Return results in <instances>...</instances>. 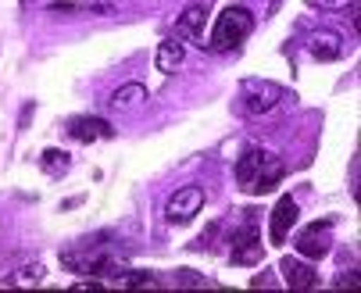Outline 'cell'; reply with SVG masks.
Instances as JSON below:
<instances>
[{"label": "cell", "instance_id": "6da1fadb", "mask_svg": "<svg viewBox=\"0 0 361 293\" xmlns=\"http://www.w3.org/2000/svg\"><path fill=\"white\" fill-rule=\"evenodd\" d=\"M283 158L265 151V146H247L236 161V186L243 193H254V197H262V193H272L283 179Z\"/></svg>", "mask_w": 361, "mask_h": 293}, {"label": "cell", "instance_id": "7a4b0ae2", "mask_svg": "<svg viewBox=\"0 0 361 293\" xmlns=\"http://www.w3.org/2000/svg\"><path fill=\"white\" fill-rule=\"evenodd\" d=\"M250 32H254V15H250L247 8L233 4V8H226V11L215 18V29H212V39H208V51L229 54V51H236V46H240Z\"/></svg>", "mask_w": 361, "mask_h": 293}, {"label": "cell", "instance_id": "3957f363", "mask_svg": "<svg viewBox=\"0 0 361 293\" xmlns=\"http://www.w3.org/2000/svg\"><path fill=\"white\" fill-rule=\"evenodd\" d=\"M286 101V89L279 82H269V79H247L243 82V93H240V111L247 118H257V115H269L276 104Z\"/></svg>", "mask_w": 361, "mask_h": 293}, {"label": "cell", "instance_id": "277c9868", "mask_svg": "<svg viewBox=\"0 0 361 293\" xmlns=\"http://www.w3.org/2000/svg\"><path fill=\"white\" fill-rule=\"evenodd\" d=\"M293 247L304 261H322L333 247V218H322V222H312L307 229H300Z\"/></svg>", "mask_w": 361, "mask_h": 293}, {"label": "cell", "instance_id": "5b68a950", "mask_svg": "<svg viewBox=\"0 0 361 293\" xmlns=\"http://www.w3.org/2000/svg\"><path fill=\"white\" fill-rule=\"evenodd\" d=\"M200 208H204V189L200 186H183V189H176L172 197H169L165 218L172 225H186V222H193L200 215Z\"/></svg>", "mask_w": 361, "mask_h": 293}, {"label": "cell", "instance_id": "8992f818", "mask_svg": "<svg viewBox=\"0 0 361 293\" xmlns=\"http://www.w3.org/2000/svg\"><path fill=\"white\" fill-rule=\"evenodd\" d=\"M262 254H265V247H262V232H257L250 222L233 236V247H229V261L233 265H243V268H250V265H257L262 261Z\"/></svg>", "mask_w": 361, "mask_h": 293}, {"label": "cell", "instance_id": "52a82bcc", "mask_svg": "<svg viewBox=\"0 0 361 293\" xmlns=\"http://www.w3.org/2000/svg\"><path fill=\"white\" fill-rule=\"evenodd\" d=\"M297 218H300L297 201L290 197V193H286V197H279L276 208H272V218H269V239H272V247H283L286 236H290V229L297 225Z\"/></svg>", "mask_w": 361, "mask_h": 293}, {"label": "cell", "instance_id": "ba28073f", "mask_svg": "<svg viewBox=\"0 0 361 293\" xmlns=\"http://www.w3.org/2000/svg\"><path fill=\"white\" fill-rule=\"evenodd\" d=\"M65 129H68V136H72V139H79V143H97V139H108V136H115L111 122L97 118V115H79V118H68V122H65Z\"/></svg>", "mask_w": 361, "mask_h": 293}, {"label": "cell", "instance_id": "9c48e42d", "mask_svg": "<svg viewBox=\"0 0 361 293\" xmlns=\"http://www.w3.org/2000/svg\"><path fill=\"white\" fill-rule=\"evenodd\" d=\"M279 272H283V279H286L290 289L307 293V289L319 286V272H315L312 265H304L300 258H283V261H279Z\"/></svg>", "mask_w": 361, "mask_h": 293}, {"label": "cell", "instance_id": "30bf717a", "mask_svg": "<svg viewBox=\"0 0 361 293\" xmlns=\"http://www.w3.org/2000/svg\"><path fill=\"white\" fill-rule=\"evenodd\" d=\"M307 54H312L315 61H336V58L343 54V39H340V32H333V29H319V32H312V39H307Z\"/></svg>", "mask_w": 361, "mask_h": 293}, {"label": "cell", "instance_id": "8fae6325", "mask_svg": "<svg viewBox=\"0 0 361 293\" xmlns=\"http://www.w3.org/2000/svg\"><path fill=\"white\" fill-rule=\"evenodd\" d=\"M204 22H208V8L193 4L183 11V18L176 22V39H204Z\"/></svg>", "mask_w": 361, "mask_h": 293}, {"label": "cell", "instance_id": "7c38bea8", "mask_svg": "<svg viewBox=\"0 0 361 293\" xmlns=\"http://www.w3.org/2000/svg\"><path fill=\"white\" fill-rule=\"evenodd\" d=\"M186 61V46H183V39H165L161 46H158V54H154V65H158V72H176L179 65Z\"/></svg>", "mask_w": 361, "mask_h": 293}, {"label": "cell", "instance_id": "4fadbf2b", "mask_svg": "<svg viewBox=\"0 0 361 293\" xmlns=\"http://www.w3.org/2000/svg\"><path fill=\"white\" fill-rule=\"evenodd\" d=\"M140 104H147V89H143L140 82H126V86H118V89L111 93V108H115V111H133V108H140Z\"/></svg>", "mask_w": 361, "mask_h": 293}, {"label": "cell", "instance_id": "5bb4252c", "mask_svg": "<svg viewBox=\"0 0 361 293\" xmlns=\"http://www.w3.org/2000/svg\"><path fill=\"white\" fill-rule=\"evenodd\" d=\"M111 286H122V289H143V286H158L154 272H115L111 275Z\"/></svg>", "mask_w": 361, "mask_h": 293}, {"label": "cell", "instance_id": "9a60e30c", "mask_svg": "<svg viewBox=\"0 0 361 293\" xmlns=\"http://www.w3.org/2000/svg\"><path fill=\"white\" fill-rule=\"evenodd\" d=\"M39 161H43V172H47V175H65L68 165H72L68 151H54V146H50V151H43Z\"/></svg>", "mask_w": 361, "mask_h": 293}, {"label": "cell", "instance_id": "2e32d148", "mask_svg": "<svg viewBox=\"0 0 361 293\" xmlns=\"http://www.w3.org/2000/svg\"><path fill=\"white\" fill-rule=\"evenodd\" d=\"M50 11H58V15H104L111 8L108 4H72V0H58V4H50Z\"/></svg>", "mask_w": 361, "mask_h": 293}, {"label": "cell", "instance_id": "e0dca14e", "mask_svg": "<svg viewBox=\"0 0 361 293\" xmlns=\"http://www.w3.org/2000/svg\"><path fill=\"white\" fill-rule=\"evenodd\" d=\"M36 282H43V265H25L8 279V286H36Z\"/></svg>", "mask_w": 361, "mask_h": 293}, {"label": "cell", "instance_id": "ac0fdd59", "mask_svg": "<svg viewBox=\"0 0 361 293\" xmlns=\"http://www.w3.org/2000/svg\"><path fill=\"white\" fill-rule=\"evenodd\" d=\"M179 282H186V286H204V279H197V272H190V268L179 272Z\"/></svg>", "mask_w": 361, "mask_h": 293}, {"label": "cell", "instance_id": "d6986e66", "mask_svg": "<svg viewBox=\"0 0 361 293\" xmlns=\"http://www.w3.org/2000/svg\"><path fill=\"white\" fill-rule=\"evenodd\" d=\"M357 282H361V279H357V272H343V275L336 279V286H340V289H343V286H350V289H354Z\"/></svg>", "mask_w": 361, "mask_h": 293}, {"label": "cell", "instance_id": "ffe728a7", "mask_svg": "<svg viewBox=\"0 0 361 293\" xmlns=\"http://www.w3.org/2000/svg\"><path fill=\"white\" fill-rule=\"evenodd\" d=\"M307 4H319V8H343L347 0H307Z\"/></svg>", "mask_w": 361, "mask_h": 293}]
</instances>
